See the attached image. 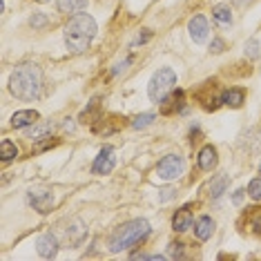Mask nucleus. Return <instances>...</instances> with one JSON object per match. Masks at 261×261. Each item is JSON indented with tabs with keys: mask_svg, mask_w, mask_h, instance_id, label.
<instances>
[{
	"mask_svg": "<svg viewBox=\"0 0 261 261\" xmlns=\"http://www.w3.org/2000/svg\"><path fill=\"white\" fill-rule=\"evenodd\" d=\"M170 257H183V243H170Z\"/></svg>",
	"mask_w": 261,
	"mask_h": 261,
	"instance_id": "a878e982",
	"label": "nucleus"
},
{
	"mask_svg": "<svg viewBox=\"0 0 261 261\" xmlns=\"http://www.w3.org/2000/svg\"><path fill=\"white\" fill-rule=\"evenodd\" d=\"M250 228L254 234L261 237V207H252L250 212Z\"/></svg>",
	"mask_w": 261,
	"mask_h": 261,
	"instance_id": "412c9836",
	"label": "nucleus"
},
{
	"mask_svg": "<svg viewBox=\"0 0 261 261\" xmlns=\"http://www.w3.org/2000/svg\"><path fill=\"white\" fill-rule=\"evenodd\" d=\"M259 172H261V170H259Z\"/></svg>",
	"mask_w": 261,
	"mask_h": 261,
	"instance_id": "c756f323",
	"label": "nucleus"
},
{
	"mask_svg": "<svg viewBox=\"0 0 261 261\" xmlns=\"http://www.w3.org/2000/svg\"><path fill=\"white\" fill-rule=\"evenodd\" d=\"M212 18L217 22H221V25H230V22H232V11H230L228 5H217V7L212 9Z\"/></svg>",
	"mask_w": 261,
	"mask_h": 261,
	"instance_id": "6ab92c4d",
	"label": "nucleus"
},
{
	"mask_svg": "<svg viewBox=\"0 0 261 261\" xmlns=\"http://www.w3.org/2000/svg\"><path fill=\"white\" fill-rule=\"evenodd\" d=\"M225 188H228V176H225V174L215 176V179L210 181V186H207V190H210V197H212V199H219V197H221V194L225 192Z\"/></svg>",
	"mask_w": 261,
	"mask_h": 261,
	"instance_id": "f3484780",
	"label": "nucleus"
},
{
	"mask_svg": "<svg viewBox=\"0 0 261 261\" xmlns=\"http://www.w3.org/2000/svg\"><path fill=\"white\" fill-rule=\"evenodd\" d=\"M183 108V92H170L163 98V114H172V112Z\"/></svg>",
	"mask_w": 261,
	"mask_h": 261,
	"instance_id": "dca6fc26",
	"label": "nucleus"
},
{
	"mask_svg": "<svg viewBox=\"0 0 261 261\" xmlns=\"http://www.w3.org/2000/svg\"><path fill=\"white\" fill-rule=\"evenodd\" d=\"M18 156V147L11 143L9 139H3L0 141V159H3V163H9L11 159Z\"/></svg>",
	"mask_w": 261,
	"mask_h": 261,
	"instance_id": "a211bd4d",
	"label": "nucleus"
},
{
	"mask_svg": "<svg viewBox=\"0 0 261 261\" xmlns=\"http://www.w3.org/2000/svg\"><path fill=\"white\" fill-rule=\"evenodd\" d=\"M248 194H250L254 201H261V179L250 181V186H248Z\"/></svg>",
	"mask_w": 261,
	"mask_h": 261,
	"instance_id": "b1692460",
	"label": "nucleus"
},
{
	"mask_svg": "<svg viewBox=\"0 0 261 261\" xmlns=\"http://www.w3.org/2000/svg\"><path fill=\"white\" fill-rule=\"evenodd\" d=\"M29 205H34V210L38 212H49L51 205H54V194L49 190H32L29 192Z\"/></svg>",
	"mask_w": 261,
	"mask_h": 261,
	"instance_id": "423d86ee",
	"label": "nucleus"
},
{
	"mask_svg": "<svg viewBox=\"0 0 261 261\" xmlns=\"http://www.w3.org/2000/svg\"><path fill=\"white\" fill-rule=\"evenodd\" d=\"M212 230H215V221H212L210 217H199L197 223H194V234H197L199 241H207V239H210Z\"/></svg>",
	"mask_w": 261,
	"mask_h": 261,
	"instance_id": "f8f14e48",
	"label": "nucleus"
},
{
	"mask_svg": "<svg viewBox=\"0 0 261 261\" xmlns=\"http://www.w3.org/2000/svg\"><path fill=\"white\" fill-rule=\"evenodd\" d=\"M246 56L248 58H259V40L257 38H250L246 45Z\"/></svg>",
	"mask_w": 261,
	"mask_h": 261,
	"instance_id": "5701e85b",
	"label": "nucleus"
},
{
	"mask_svg": "<svg viewBox=\"0 0 261 261\" xmlns=\"http://www.w3.org/2000/svg\"><path fill=\"white\" fill-rule=\"evenodd\" d=\"M174 87H176V72L170 67H163L152 76L150 85H147V94H150V98L154 103H161Z\"/></svg>",
	"mask_w": 261,
	"mask_h": 261,
	"instance_id": "20e7f679",
	"label": "nucleus"
},
{
	"mask_svg": "<svg viewBox=\"0 0 261 261\" xmlns=\"http://www.w3.org/2000/svg\"><path fill=\"white\" fill-rule=\"evenodd\" d=\"M47 132H51V123H43L38 127H32L29 129V139H49Z\"/></svg>",
	"mask_w": 261,
	"mask_h": 261,
	"instance_id": "aec40b11",
	"label": "nucleus"
},
{
	"mask_svg": "<svg viewBox=\"0 0 261 261\" xmlns=\"http://www.w3.org/2000/svg\"><path fill=\"white\" fill-rule=\"evenodd\" d=\"M134 259H154V261H159V259H165L163 254H143V252H136V254H132Z\"/></svg>",
	"mask_w": 261,
	"mask_h": 261,
	"instance_id": "bb28decb",
	"label": "nucleus"
},
{
	"mask_svg": "<svg viewBox=\"0 0 261 261\" xmlns=\"http://www.w3.org/2000/svg\"><path fill=\"white\" fill-rule=\"evenodd\" d=\"M47 22V16L45 14H40V11H36V14L32 16V18H29V25H32L34 29H40Z\"/></svg>",
	"mask_w": 261,
	"mask_h": 261,
	"instance_id": "393cba45",
	"label": "nucleus"
},
{
	"mask_svg": "<svg viewBox=\"0 0 261 261\" xmlns=\"http://www.w3.org/2000/svg\"><path fill=\"white\" fill-rule=\"evenodd\" d=\"M248 3H250V0H232V5H234V7H246Z\"/></svg>",
	"mask_w": 261,
	"mask_h": 261,
	"instance_id": "c85d7f7f",
	"label": "nucleus"
},
{
	"mask_svg": "<svg viewBox=\"0 0 261 261\" xmlns=\"http://www.w3.org/2000/svg\"><path fill=\"white\" fill-rule=\"evenodd\" d=\"M40 114L36 110H20L11 116V127L14 129H22V127H29V125H36Z\"/></svg>",
	"mask_w": 261,
	"mask_h": 261,
	"instance_id": "1a4fd4ad",
	"label": "nucleus"
},
{
	"mask_svg": "<svg viewBox=\"0 0 261 261\" xmlns=\"http://www.w3.org/2000/svg\"><path fill=\"white\" fill-rule=\"evenodd\" d=\"M152 123H154V114H139L132 121V127L134 129H143L147 125H152Z\"/></svg>",
	"mask_w": 261,
	"mask_h": 261,
	"instance_id": "4be33fe9",
	"label": "nucleus"
},
{
	"mask_svg": "<svg viewBox=\"0 0 261 261\" xmlns=\"http://www.w3.org/2000/svg\"><path fill=\"white\" fill-rule=\"evenodd\" d=\"M114 163H116V156H114V150L112 147H103L100 154L96 156V161L92 165V172L94 174H110L114 170Z\"/></svg>",
	"mask_w": 261,
	"mask_h": 261,
	"instance_id": "0eeeda50",
	"label": "nucleus"
},
{
	"mask_svg": "<svg viewBox=\"0 0 261 261\" xmlns=\"http://www.w3.org/2000/svg\"><path fill=\"white\" fill-rule=\"evenodd\" d=\"M210 49L215 51V54H219V51H223V40L215 38V40H212V45H210Z\"/></svg>",
	"mask_w": 261,
	"mask_h": 261,
	"instance_id": "cd10ccee",
	"label": "nucleus"
},
{
	"mask_svg": "<svg viewBox=\"0 0 261 261\" xmlns=\"http://www.w3.org/2000/svg\"><path fill=\"white\" fill-rule=\"evenodd\" d=\"M243 98H246V94H243V90H239V87H230V90H225L221 94V103L228 105V108H241Z\"/></svg>",
	"mask_w": 261,
	"mask_h": 261,
	"instance_id": "4468645a",
	"label": "nucleus"
},
{
	"mask_svg": "<svg viewBox=\"0 0 261 261\" xmlns=\"http://www.w3.org/2000/svg\"><path fill=\"white\" fill-rule=\"evenodd\" d=\"M183 168H186L183 156H179V154H168V156L156 165V174H159V179H163V181H174L183 174Z\"/></svg>",
	"mask_w": 261,
	"mask_h": 261,
	"instance_id": "39448f33",
	"label": "nucleus"
},
{
	"mask_svg": "<svg viewBox=\"0 0 261 261\" xmlns=\"http://www.w3.org/2000/svg\"><path fill=\"white\" fill-rule=\"evenodd\" d=\"M36 250H38V254H40L43 259H54L56 252H58V241H56V237H54V234H43V237H38Z\"/></svg>",
	"mask_w": 261,
	"mask_h": 261,
	"instance_id": "6e6552de",
	"label": "nucleus"
},
{
	"mask_svg": "<svg viewBox=\"0 0 261 261\" xmlns=\"http://www.w3.org/2000/svg\"><path fill=\"white\" fill-rule=\"evenodd\" d=\"M56 7L61 14H79L87 7V0H56Z\"/></svg>",
	"mask_w": 261,
	"mask_h": 261,
	"instance_id": "2eb2a0df",
	"label": "nucleus"
},
{
	"mask_svg": "<svg viewBox=\"0 0 261 261\" xmlns=\"http://www.w3.org/2000/svg\"><path fill=\"white\" fill-rule=\"evenodd\" d=\"M190 225H192V212H190V207H181V210H176L174 219H172V228H174L176 232H186Z\"/></svg>",
	"mask_w": 261,
	"mask_h": 261,
	"instance_id": "ddd939ff",
	"label": "nucleus"
},
{
	"mask_svg": "<svg viewBox=\"0 0 261 261\" xmlns=\"http://www.w3.org/2000/svg\"><path fill=\"white\" fill-rule=\"evenodd\" d=\"M217 150L212 145H205L203 150L199 152V159H197V163H199V168L203 170V172H212L217 168Z\"/></svg>",
	"mask_w": 261,
	"mask_h": 261,
	"instance_id": "9b49d317",
	"label": "nucleus"
},
{
	"mask_svg": "<svg viewBox=\"0 0 261 261\" xmlns=\"http://www.w3.org/2000/svg\"><path fill=\"white\" fill-rule=\"evenodd\" d=\"M96 36V20L90 14H76L65 25V47L74 54H83Z\"/></svg>",
	"mask_w": 261,
	"mask_h": 261,
	"instance_id": "f03ea898",
	"label": "nucleus"
},
{
	"mask_svg": "<svg viewBox=\"0 0 261 261\" xmlns=\"http://www.w3.org/2000/svg\"><path fill=\"white\" fill-rule=\"evenodd\" d=\"M9 90L16 98L20 100H36L43 94V72L38 65L25 63L11 72Z\"/></svg>",
	"mask_w": 261,
	"mask_h": 261,
	"instance_id": "f257e3e1",
	"label": "nucleus"
},
{
	"mask_svg": "<svg viewBox=\"0 0 261 261\" xmlns=\"http://www.w3.org/2000/svg\"><path fill=\"white\" fill-rule=\"evenodd\" d=\"M188 29H190V36H192L194 43H203V40L207 38V32H210L207 20L203 18V16H194V18L188 22Z\"/></svg>",
	"mask_w": 261,
	"mask_h": 261,
	"instance_id": "9d476101",
	"label": "nucleus"
},
{
	"mask_svg": "<svg viewBox=\"0 0 261 261\" xmlns=\"http://www.w3.org/2000/svg\"><path fill=\"white\" fill-rule=\"evenodd\" d=\"M150 234V223L145 219H134L125 225L116 230L110 239V250L112 252H121V250H127V248L136 246L139 241H143L145 237Z\"/></svg>",
	"mask_w": 261,
	"mask_h": 261,
	"instance_id": "7ed1b4c3",
	"label": "nucleus"
}]
</instances>
